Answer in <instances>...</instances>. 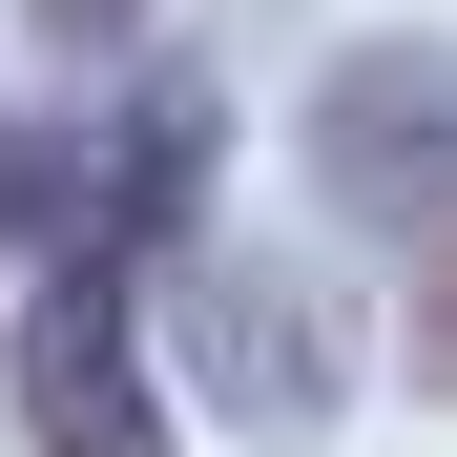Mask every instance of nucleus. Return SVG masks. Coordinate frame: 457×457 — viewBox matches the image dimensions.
Returning <instances> with one entry per match:
<instances>
[{
    "label": "nucleus",
    "instance_id": "obj_1",
    "mask_svg": "<svg viewBox=\"0 0 457 457\" xmlns=\"http://www.w3.org/2000/svg\"><path fill=\"white\" fill-rule=\"evenodd\" d=\"M167 374L228 416V436H333L353 416V312H333V270H291V250H167Z\"/></svg>",
    "mask_w": 457,
    "mask_h": 457
},
{
    "label": "nucleus",
    "instance_id": "obj_2",
    "mask_svg": "<svg viewBox=\"0 0 457 457\" xmlns=\"http://www.w3.org/2000/svg\"><path fill=\"white\" fill-rule=\"evenodd\" d=\"M291 167H312L333 228H374V250H416V228L457 208V42L395 21V42H333L312 104H291Z\"/></svg>",
    "mask_w": 457,
    "mask_h": 457
},
{
    "label": "nucleus",
    "instance_id": "obj_3",
    "mask_svg": "<svg viewBox=\"0 0 457 457\" xmlns=\"http://www.w3.org/2000/svg\"><path fill=\"white\" fill-rule=\"evenodd\" d=\"M0 395H21V457H167V374H145V270L62 228L42 291H21V353H0Z\"/></svg>",
    "mask_w": 457,
    "mask_h": 457
},
{
    "label": "nucleus",
    "instance_id": "obj_4",
    "mask_svg": "<svg viewBox=\"0 0 457 457\" xmlns=\"http://www.w3.org/2000/svg\"><path fill=\"white\" fill-rule=\"evenodd\" d=\"M62 228H84V125L0 104V250H62Z\"/></svg>",
    "mask_w": 457,
    "mask_h": 457
},
{
    "label": "nucleus",
    "instance_id": "obj_5",
    "mask_svg": "<svg viewBox=\"0 0 457 457\" xmlns=\"http://www.w3.org/2000/svg\"><path fill=\"white\" fill-rule=\"evenodd\" d=\"M395 353H416V395L457 416V208L416 228V312H395Z\"/></svg>",
    "mask_w": 457,
    "mask_h": 457
},
{
    "label": "nucleus",
    "instance_id": "obj_6",
    "mask_svg": "<svg viewBox=\"0 0 457 457\" xmlns=\"http://www.w3.org/2000/svg\"><path fill=\"white\" fill-rule=\"evenodd\" d=\"M145 21H167V0H21V42H62V62H125Z\"/></svg>",
    "mask_w": 457,
    "mask_h": 457
}]
</instances>
